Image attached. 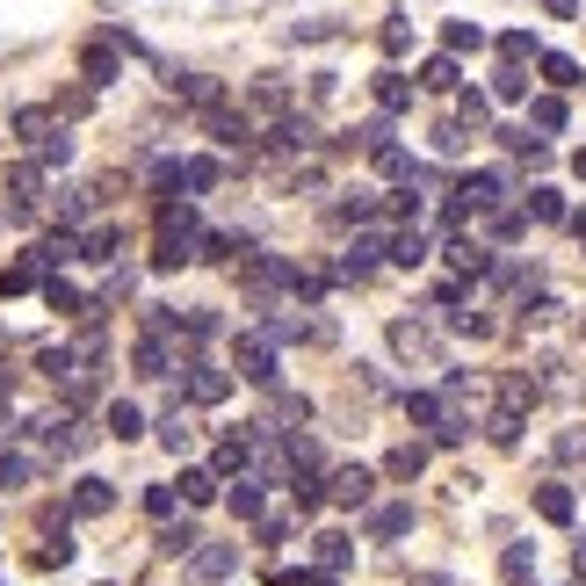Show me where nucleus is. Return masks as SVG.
I'll return each instance as SVG.
<instances>
[{"instance_id":"28","label":"nucleus","mask_w":586,"mask_h":586,"mask_svg":"<svg viewBox=\"0 0 586 586\" xmlns=\"http://www.w3.org/2000/svg\"><path fill=\"white\" fill-rule=\"evenodd\" d=\"M160 442H167L174 456H189V449H196V427H189V420H181V406H174V413L160 420Z\"/></svg>"},{"instance_id":"30","label":"nucleus","mask_w":586,"mask_h":586,"mask_svg":"<svg viewBox=\"0 0 586 586\" xmlns=\"http://www.w3.org/2000/svg\"><path fill=\"white\" fill-rule=\"evenodd\" d=\"M196 543H203V536L189 529V521H167V529H160V550H167V558H189Z\"/></svg>"},{"instance_id":"21","label":"nucleus","mask_w":586,"mask_h":586,"mask_svg":"<svg viewBox=\"0 0 586 586\" xmlns=\"http://www.w3.org/2000/svg\"><path fill=\"white\" fill-rule=\"evenodd\" d=\"M218 471H181V500H189V507H210V500H218Z\"/></svg>"},{"instance_id":"18","label":"nucleus","mask_w":586,"mask_h":586,"mask_svg":"<svg viewBox=\"0 0 586 586\" xmlns=\"http://www.w3.org/2000/svg\"><path fill=\"white\" fill-rule=\"evenodd\" d=\"M73 254H80V239H73V232H51V239L29 246V261H37V268H58V261H73Z\"/></svg>"},{"instance_id":"3","label":"nucleus","mask_w":586,"mask_h":586,"mask_svg":"<svg viewBox=\"0 0 586 586\" xmlns=\"http://www.w3.org/2000/svg\"><path fill=\"white\" fill-rule=\"evenodd\" d=\"M203 131L218 138L225 152H239V160L254 152V116H246V109H232V102H225V109H210V116H203Z\"/></svg>"},{"instance_id":"25","label":"nucleus","mask_w":586,"mask_h":586,"mask_svg":"<svg viewBox=\"0 0 586 586\" xmlns=\"http://www.w3.org/2000/svg\"><path fill=\"white\" fill-rule=\"evenodd\" d=\"M225 500H232V514H239V521H261V485H254V478H232Z\"/></svg>"},{"instance_id":"1","label":"nucleus","mask_w":586,"mask_h":586,"mask_svg":"<svg viewBox=\"0 0 586 586\" xmlns=\"http://www.w3.org/2000/svg\"><path fill=\"white\" fill-rule=\"evenodd\" d=\"M232 362H239V377L261 384V391H275V377H283V369H275V341H268V333H239Z\"/></svg>"},{"instance_id":"47","label":"nucleus","mask_w":586,"mask_h":586,"mask_svg":"<svg viewBox=\"0 0 586 586\" xmlns=\"http://www.w3.org/2000/svg\"><path fill=\"white\" fill-rule=\"evenodd\" d=\"M377 174H391V181H398V174H413V160H406L398 145H384V152H377Z\"/></svg>"},{"instance_id":"13","label":"nucleus","mask_w":586,"mask_h":586,"mask_svg":"<svg viewBox=\"0 0 586 586\" xmlns=\"http://www.w3.org/2000/svg\"><path fill=\"white\" fill-rule=\"evenodd\" d=\"M500 196H507V174H492V167H485V174H471L464 189H456V203H471V210H492Z\"/></svg>"},{"instance_id":"54","label":"nucleus","mask_w":586,"mask_h":586,"mask_svg":"<svg viewBox=\"0 0 586 586\" xmlns=\"http://www.w3.org/2000/svg\"><path fill=\"white\" fill-rule=\"evenodd\" d=\"M543 8H550V15H579V0H543Z\"/></svg>"},{"instance_id":"11","label":"nucleus","mask_w":586,"mask_h":586,"mask_svg":"<svg viewBox=\"0 0 586 586\" xmlns=\"http://www.w3.org/2000/svg\"><path fill=\"white\" fill-rule=\"evenodd\" d=\"M232 565H239L232 543H203V550H189V579H225Z\"/></svg>"},{"instance_id":"58","label":"nucleus","mask_w":586,"mask_h":586,"mask_svg":"<svg viewBox=\"0 0 586 586\" xmlns=\"http://www.w3.org/2000/svg\"><path fill=\"white\" fill-rule=\"evenodd\" d=\"M572 225H579V239H586V210H579V218H572Z\"/></svg>"},{"instance_id":"5","label":"nucleus","mask_w":586,"mask_h":586,"mask_svg":"<svg viewBox=\"0 0 586 586\" xmlns=\"http://www.w3.org/2000/svg\"><path fill=\"white\" fill-rule=\"evenodd\" d=\"M174 95L189 102L196 116H210V109H225V80H210V73H174Z\"/></svg>"},{"instance_id":"16","label":"nucleus","mask_w":586,"mask_h":586,"mask_svg":"<svg viewBox=\"0 0 586 586\" xmlns=\"http://www.w3.org/2000/svg\"><path fill=\"white\" fill-rule=\"evenodd\" d=\"M312 543H319V572H326V579L355 565V543H348V536H333V529H326V536H312Z\"/></svg>"},{"instance_id":"32","label":"nucleus","mask_w":586,"mask_h":586,"mask_svg":"<svg viewBox=\"0 0 586 586\" xmlns=\"http://www.w3.org/2000/svg\"><path fill=\"white\" fill-rule=\"evenodd\" d=\"M543 80H550V87H579V58H565V51H543Z\"/></svg>"},{"instance_id":"19","label":"nucleus","mask_w":586,"mask_h":586,"mask_svg":"<svg viewBox=\"0 0 586 586\" xmlns=\"http://www.w3.org/2000/svg\"><path fill=\"white\" fill-rule=\"evenodd\" d=\"M384 471H391L398 485H413V478L427 471V449H420V442H406V449H391V456H384Z\"/></svg>"},{"instance_id":"48","label":"nucleus","mask_w":586,"mask_h":586,"mask_svg":"<svg viewBox=\"0 0 586 586\" xmlns=\"http://www.w3.org/2000/svg\"><path fill=\"white\" fill-rule=\"evenodd\" d=\"M500 51H507V58H529V51H536V37H529V29H507Z\"/></svg>"},{"instance_id":"4","label":"nucleus","mask_w":586,"mask_h":586,"mask_svg":"<svg viewBox=\"0 0 586 586\" xmlns=\"http://www.w3.org/2000/svg\"><path fill=\"white\" fill-rule=\"evenodd\" d=\"M326 492H333L341 507H369V492H377V471H369V464H341V471L326 478Z\"/></svg>"},{"instance_id":"27","label":"nucleus","mask_w":586,"mask_h":586,"mask_svg":"<svg viewBox=\"0 0 586 586\" xmlns=\"http://www.w3.org/2000/svg\"><path fill=\"white\" fill-rule=\"evenodd\" d=\"M369 268H377V239H355L348 254H341V275H348V283H362Z\"/></svg>"},{"instance_id":"31","label":"nucleus","mask_w":586,"mask_h":586,"mask_svg":"<svg viewBox=\"0 0 586 586\" xmlns=\"http://www.w3.org/2000/svg\"><path fill=\"white\" fill-rule=\"evenodd\" d=\"M456 80H464V73H456V58H427V66H420V87H435V95H449Z\"/></svg>"},{"instance_id":"53","label":"nucleus","mask_w":586,"mask_h":586,"mask_svg":"<svg viewBox=\"0 0 586 586\" xmlns=\"http://www.w3.org/2000/svg\"><path fill=\"white\" fill-rule=\"evenodd\" d=\"M8 398H15V369L0 362V406H8Z\"/></svg>"},{"instance_id":"2","label":"nucleus","mask_w":586,"mask_h":586,"mask_svg":"<svg viewBox=\"0 0 586 586\" xmlns=\"http://www.w3.org/2000/svg\"><path fill=\"white\" fill-rule=\"evenodd\" d=\"M239 283L254 290V297H275V290L297 283V268H290L283 254H246V261H239Z\"/></svg>"},{"instance_id":"42","label":"nucleus","mask_w":586,"mask_h":586,"mask_svg":"<svg viewBox=\"0 0 586 586\" xmlns=\"http://www.w3.org/2000/svg\"><path fill=\"white\" fill-rule=\"evenodd\" d=\"M87 203H95V196H80V189H66V196H58V225H66V232H73V225L87 218Z\"/></svg>"},{"instance_id":"20","label":"nucleus","mask_w":586,"mask_h":586,"mask_svg":"<svg viewBox=\"0 0 586 586\" xmlns=\"http://www.w3.org/2000/svg\"><path fill=\"white\" fill-rule=\"evenodd\" d=\"M536 514L543 521H572V485H558V478L536 485Z\"/></svg>"},{"instance_id":"23","label":"nucleus","mask_w":586,"mask_h":586,"mask_svg":"<svg viewBox=\"0 0 586 586\" xmlns=\"http://www.w3.org/2000/svg\"><path fill=\"white\" fill-rule=\"evenodd\" d=\"M44 283V268L37 261H8V268H0V297H15V290H37Z\"/></svg>"},{"instance_id":"45","label":"nucleus","mask_w":586,"mask_h":586,"mask_svg":"<svg viewBox=\"0 0 586 586\" xmlns=\"http://www.w3.org/2000/svg\"><path fill=\"white\" fill-rule=\"evenodd\" d=\"M210 181H218V167H210V160H189V167H181V189H210Z\"/></svg>"},{"instance_id":"44","label":"nucleus","mask_w":586,"mask_h":586,"mask_svg":"<svg viewBox=\"0 0 586 586\" xmlns=\"http://www.w3.org/2000/svg\"><path fill=\"white\" fill-rule=\"evenodd\" d=\"M492 95H500V102H521V95H529V80H521V73H514V66H507V73H500V80H492Z\"/></svg>"},{"instance_id":"33","label":"nucleus","mask_w":586,"mask_h":586,"mask_svg":"<svg viewBox=\"0 0 586 586\" xmlns=\"http://www.w3.org/2000/svg\"><path fill=\"white\" fill-rule=\"evenodd\" d=\"M377 102H384V109H406V102H413V80H406V73H377Z\"/></svg>"},{"instance_id":"26","label":"nucleus","mask_w":586,"mask_h":586,"mask_svg":"<svg viewBox=\"0 0 586 586\" xmlns=\"http://www.w3.org/2000/svg\"><path fill=\"white\" fill-rule=\"evenodd\" d=\"M391 261H398V268H420V261H427V232H420V225L398 232V239H391Z\"/></svg>"},{"instance_id":"56","label":"nucleus","mask_w":586,"mask_h":586,"mask_svg":"<svg viewBox=\"0 0 586 586\" xmlns=\"http://www.w3.org/2000/svg\"><path fill=\"white\" fill-rule=\"evenodd\" d=\"M572 572H579V579H586V543H579V550H572Z\"/></svg>"},{"instance_id":"49","label":"nucleus","mask_w":586,"mask_h":586,"mask_svg":"<svg viewBox=\"0 0 586 586\" xmlns=\"http://www.w3.org/2000/svg\"><path fill=\"white\" fill-rule=\"evenodd\" d=\"M254 109L275 116V109H283V87H275V80H254Z\"/></svg>"},{"instance_id":"34","label":"nucleus","mask_w":586,"mask_h":586,"mask_svg":"<svg viewBox=\"0 0 586 586\" xmlns=\"http://www.w3.org/2000/svg\"><path fill=\"white\" fill-rule=\"evenodd\" d=\"M529 123H536V131H565V102L558 95H536L529 102Z\"/></svg>"},{"instance_id":"29","label":"nucleus","mask_w":586,"mask_h":586,"mask_svg":"<svg viewBox=\"0 0 586 586\" xmlns=\"http://www.w3.org/2000/svg\"><path fill=\"white\" fill-rule=\"evenodd\" d=\"M44 304H51V312H87V297L66 283V275H51V283H44Z\"/></svg>"},{"instance_id":"50","label":"nucleus","mask_w":586,"mask_h":586,"mask_svg":"<svg viewBox=\"0 0 586 586\" xmlns=\"http://www.w3.org/2000/svg\"><path fill=\"white\" fill-rule=\"evenodd\" d=\"M456 333H471V341H485V333H492V319H485V312H456Z\"/></svg>"},{"instance_id":"10","label":"nucleus","mask_w":586,"mask_h":586,"mask_svg":"<svg viewBox=\"0 0 586 586\" xmlns=\"http://www.w3.org/2000/svg\"><path fill=\"white\" fill-rule=\"evenodd\" d=\"M116 73H123L116 44H87V51H80V80H87V87H109Z\"/></svg>"},{"instance_id":"7","label":"nucleus","mask_w":586,"mask_h":586,"mask_svg":"<svg viewBox=\"0 0 586 586\" xmlns=\"http://www.w3.org/2000/svg\"><path fill=\"white\" fill-rule=\"evenodd\" d=\"M196 362V355H189ZM189 362H174V341L167 333H145L138 341V377H174V369H189Z\"/></svg>"},{"instance_id":"36","label":"nucleus","mask_w":586,"mask_h":586,"mask_svg":"<svg viewBox=\"0 0 586 586\" xmlns=\"http://www.w3.org/2000/svg\"><path fill=\"white\" fill-rule=\"evenodd\" d=\"M442 44H449V51H478L485 29H478V22H442Z\"/></svg>"},{"instance_id":"51","label":"nucleus","mask_w":586,"mask_h":586,"mask_svg":"<svg viewBox=\"0 0 586 586\" xmlns=\"http://www.w3.org/2000/svg\"><path fill=\"white\" fill-rule=\"evenodd\" d=\"M456 109H464V131H478V123L492 116V109H485V95H464V102H456Z\"/></svg>"},{"instance_id":"38","label":"nucleus","mask_w":586,"mask_h":586,"mask_svg":"<svg viewBox=\"0 0 586 586\" xmlns=\"http://www.w3.org/2000/svg\"><path fill=\"white\" fill-rule=\"evenodd\" d=\"M29 485V456H8L0 449V492H22Z\"/></svg>"},{"instance_id":"46","label":"nucleus","mask_w":586,"mask_h":586,"mask_svg":"<svg viewBox=\"0 0 586 586\" xmlns=\"http://www.w3.org/2000/svg\"><path fill=\"white\" fill-rule=\"evenodd\" d=\"M529 210H536L543 225H550V218H565V203H558V189H536V196H529Z\"/></svg>"},{"instance_id":"14","label":"nucleus","mask_w":586,"mask_h":586,"mask_svg":"<svg viewBox=\"0 0 586 586\" xmlns=\"http://www.w3.org/2000/svg\"><path fill=\"white\" fill-rule=\"evenodd\" d=\"M536 398H543V384H536V377H500V413H514V420H521V413L536 406Z\"/></svg>"},{"instance_id":"6","label":"nucleus","mask_w":586,"mask_h":586,"mask_svg":"<svg viewBox=\"0 0 586 586\" xmlns=\"http://www.w3.org/2000/svg\"><path fill=\"white\" fill-rule=\"evenodd\" d=\"M391 355H406V362H435L442 341H435L427 326H413V319H391Z\"/></svg>"},{"instance_id":"40","label":"nucleus","mask_w":586,"mask_h":586,"mask_svg":"<svg viewBox=\"0 0 586 586\" xmlns=\"http://www.w3.org/2000/svg\"><path fill=\"white\" fill-rule=\"evenodd\" d=\"M145 514L167 529V521H174V485H152V492H145Z\"/></svg>"},{"instance_id":"9","label":"nucleus","mask_w":586,"mask_h":586,"mask_svg":"<svg viewBox=\"0 0 586 586\" xmlns=\"http://www.w3.org/2000/svg\"><path fill=\"white\" fill-rule=\"evenodd\" d=\"M275 152H283V160H297V152H312V116H304V109L275 116Z\"/></svg>"},{"instance_id":"37","label":"nucleus","mask_w":586,"mask_h":586,"mask_svg":"<svg viewBox=\"0 0 586 586\" xmlns=\"http://www.w3.org/2000/svg\"><path fill=\"white\" fill-rule=\"evenodd\" d=\"M80 254L87 261H116V225H95V232L80 239Z\"/></svg>"},{"instance_id":"12","label":"nucleus","mask_w":586,"mask_h":586,"mask_svg":"<svg viewBox=\"0 0 586 586\" xmlns=\"http://www.w3.org/2000/svg\"><path fill=\"white\" fill-rule=\"evenodd\" d=\"M369 536H377V543H391V536H413V507H406V500L369 507Z\"/></svg>"},{"instance_id":"55","label":"nucleus","mask_w":586,"mask_h":586,"mask_svg":"<svg viewBox=\"0 0 586 586\" xmlns=\"http://www.w3.org/2000/svg\"><path fill=\"white\" fill-rule=\"evenodd\" d=\"M413 586H449V579L442 572H413Z\"/></svg>"},{"instance_id":"35","label":"nucleus","mask_w":586,"mask_h":586,"mask_svg":"<svg viewBox=\"0 0 586 586\" xmlns=\"http://www.w3.org/2000/svg\"><path fill=\"white\" fill-rule=\"evenodd\" d=\"M8 189H15V210H29V196L44 189V167H8Z\"/></svg>"},{"instance_id":"15","label":"nucleus","mask_w":586,"mask_h":586,"mask_svg":"<svg viewBox=\"0 0 586 586\" xmlns=\"http://www.w3.org/2000/svg\"><path fill=\"white\" fill-rule=\"evenodd\" d=\"M109 507H116L109 478H80V492H73V514H87V521H95V514H109Z\"/></svg>"},{"instance_id":"39","label":"nucleus","mask_w":586,"mask_h":586,"mask_svg":"<svg viewBox=\"0 0 586 586\" xmlns=\"http://www.w3.org/2000/svg\"><path fill=\"white\" fill-rule=\"evenodd\" d=\"M500 565H507V579H529V572H536V543H507Z\"/></svg>"},{"instance_id":"8","label":"nucleus","mask_w":586,"mask_h":586,"mask_svg":"<svg viewBox=\"0 0 586 586\" xmlns=\"http://www.w3.org/2000/svg\"><path fill=\"white\" fill-rule=\"evenodd\" d=\"M232 391V369H218V362H189V398H196V406H218V398Z\"/></svg>"},{"instance_id":"24","label":"nucleus","mask_w":586,"mask_h":586,"mask_svg":"<svg viewBox=\"0 0 586 586\" xmlns=\"http://www.w3.org/2000/svg\"><path fill=\"white\" fill-rule=\"evenodd\" d=\"M406 413H413L420 427H435V435H442V420H449V406H442L435 391H413V398H406Z\"/></svg>"},{"instance_id":"22","label":"nucleus","mask_w":586,"mask_h":586,"mask_svg":"<svg viewBox=\"0 0 586 586\" xmlns=\"http://www.w3.org/2000/svg\"><path fill=\"white\" fill-rule=\"evenodd\" d=\"M449 261L464 268V275H492V254H485L478 239H449Z\"/></svg>"},{"instance_id":"43","label":"nucleus","mask_w":586,"mask_h":586,"mask_svg":"<svg viewBox=\"0 0 586 586\" xmlns=\"http://www.w3.org/2000/svg\"><path fill=\"white\" fill-rule=\"evenodd\" d=\"M485 435L500 442V449H514V442H521V420H514V413H492V420H485Z\"/></svg>"},{"instance_id":"41","label":"nucleus","mask_w":586,"mask_h":586,"mask_svg":"<svg viewBox=\"0 0 586 586\" xmlns=\"http://www.w3.org/2000/svg\"><path fill=\"white\" fill-rule=\"evenodd\" d=\"M8 123H15V138H44V131H51V116H44V109H15Z\"/></svg>"},{"instance_id":"52","label":"nucleus","mask_w":586,"mask_h":586,"mask_svg":"<svg viewBox=\"0 0 586 586\" xmlns=\"http://www.w3.org/2000/svg\"><path fill=\"white\" fill-rule=\"evenodd\" d=\"M58 160H73V138H66V131L44 138V167H58Z\"/></svg>"},{"instance_id":"17","label":"nucleus","mask_w":586,"mask_h":586,"mask_svg":"<svg viewBox=\"0 0 586 586\" xmlns=\"http://www.w3.org/2000/svg\"><path fill=\"white\" fill-rule=\"evenodd\" d=\"M109 435H116V442H138V435H145V413L131 406V398H109Z\"/></svg>"},{"instance_id":"57","label":"nucleus","mask_w":586,"mask_h":586,"mask_svg":"<svg viewBox=\"0 0 586 586\" xmlns=\"http://www.w3.org/2000/svg\"><path fill=\"white\" fill-rule=\"evenodd\" d=\"M572 167H579V174H586V145H579V152H572Z\"/></svg>"}]
</instances>
